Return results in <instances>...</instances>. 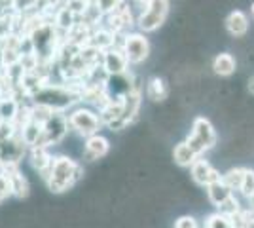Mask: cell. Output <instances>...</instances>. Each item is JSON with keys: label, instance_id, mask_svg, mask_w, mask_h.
Instances as JSON below:
<instances>
[{"label": "cell", "instance_id": "obj_1", "mask_svg": "<svg viewBox=\"0 0 254 228\" xmlns=\"http://www.w3.org/2000/svg\"><path fill=\"white\" fill-rule=\"evenodd\" d=\"M82 177H84V167L80 163L68 156H57L53 158L52 171L46 183L52 192H64L72 185H76Z\"/></svg>", "mask_w": 254, "mask_h": 228}, {"label": "cell", "instance_id": "obj_2", "mask_svg": "<svg viewBox=\"0 0 254 228\" xmlns=\"http://www.w3.org/2000/svg\"><path fill=\"white\" fill-rule=\"evenodd\" d=\"M68 116V128L74 130L78 135L82 137H91V135H97L103 122L99 118V114L93 112L91 109H85V107H80V109H74Z\"/></svg>", "mask_w": 254, "mask_h": 228}, {"label": "cell", "instance_id": "obj_3", "mask_svg": "<svg viewBox=\"0 0 254 228\" xmlns=\"http://www.w3.org/2000/svg\"><path fill=\"white\" fill-rule=\"evenodd\" d=\"M169 0H152L150 6L144 11H140V15L137 17V25L142 33H152L159 29L167 15H169Z\"/></svg>", "mask_w": 254, "mask_h": 228}, {"label": "cell", "instance_id": "obj_4", "mask_svg": "<svg viewBox=\"0 0 254 228\" xmlns=\"http://www.w3.org/2000/svg\"><path fill=\"white\" fill-rule=\"evenodd\" d=\"M122 52L126 54L129 65H140L148 59L150 55L148 38L142 33H127Z\"/></svg>", "mask_w": 254, "mask_h": 228}, {"label": "cell", "instance_id": "obj_5", "mask_svg": "<svg viewBox=\"0 0 254 228\" xmlns=\"http://www.w3.org/2000/svg\"><path fill=\"white\" fill-rule=\"evenodd\" d=\"M44 133H46L50 145H59L68 133V116L61 110H55V114L46 122Z\"/></svg>", "mask_w": 254, "mask_h": 228}, {"label": "cell", "instance_id": "obj_6", "mask_svg": "<svg viewBox=\"0 0 254 228\" xmlns=\"http://www.w3.org/2000/svg\"><path fill=\"white\" fill-rule=\"evenodd\" d=\"M191 135L197 137L199 143L207 151H211L212 147L218 141V135L214 131V126L211 124V120L205 118V116H195L191 122Z\"/></svg>", "mask_w": 254, "mask_h": 228}, {"label": "cell", "instance_id": "obj_7", "mask_svg": "<svg viewBox=\"0 0 254 228\" xmlns=\"http://www.w3.org/2000/svg\"><path fill=\"white\" fill-rule=\"evenodd\" d=\"M190 169H191V179L199 186H209L212 183H216V181H222V175L218 173L203 156L191 165Z\"/></svg>", "mask_w": 254, "mask_h": 228}, {"label": "cell", "instance_id": "obj_8", "mask_svg": "<svg viewBox=\"0 0 254 228\" xmlns=\"http://www.w3.org/2000/svg\"><path fill=\"white\" fill-rule=\"evenodd\" d=\"M103 67H105V71L110 76L124 75V73L129 71V61H127L126 54L122 50L110 48V50L103 52Z\"/></svg>", "mask_w": 254, "mask_h": 228}, {"label": "cell", "instance_id": "obj_9", "mask_svg": "<svg viewBox=\"0 0 254 228\" xmlns=\"http://www.w3.org/2000/svg\"><path fill=\"white\" fill-rule=\"evenodd\" d=\"M2 145V158L0 162H11V163H19V160L23 158V154L27 152V145L21 139V135H13L8 141L0 143Z\"/></svg>", "mask_w": 254, "mask_h": 228}, {"label": "cell", "instance_id": "obj_10", "mask_svg": "<svg viewBox=\"0 0 254 228\" xmlns=\"http://www.w3.org/2000/svg\"><path fill=\"white\" fill-rule=\"evenodd\" d=\"M29 160H31L32 167H34L38 173H42L44 179L50 177L53 158L50 156V152H48L46 147H32V149H29Z\"/></svg>", "mask_w": 254, "mask_h": 228}, {"label": "cell", "instance_id": "obj_11", "mask_svg": "<svg viewBox=\"0 0 254 228\" xmlns=\"http://www.w3.org/2000/svg\"><path fill=\"white\" fill-rule=\"evenodd\" d=\"M224 25H226V31L232 34L233 38H243L245 34L249 33V17L241 10L230 11Z\"/></svg>", "mask_w": 254, "mask_h": 228}, {"label": "cell", "instance_id": "obj_12", "mask_svg": "<svg viewBox=\"0 0 254 228\" xmlns=\"http://www.w3.org/2000/svg\"><path fill=\"white\" fill-rule=\"evenodd\" d=\"M110 151V143L106 137L103 135H91V137H87L85 139V149H84V154L87 160H99V158H103L106 156Z\"/></svg>", "mask_w": 254, "mask_h": 228}, {"label": "cell", "instance_id": "obj_13", "mask_svg": "<svg viewBox=\"0 0 254 228\" xmlns=\"http://www.w3.org/2000/svg\"><path fill=\"white\" fill-rule=\"evenodd\" d=\"M212 71L218 76H232L237 71V59L230 52H220L212 59Z\"/></svg>", "mask_w": 254, "mask_h": 228}, {"label": "cell", "instance_id": "obj_14", "mask_svg": "<svg viewBox=\"0 0 254 228\" xmlns=\"http://www.w3.org/2000/svg\"><path fill=\"white\" fill-rule=\"evenodd\" d=\"M138 110H140V89H135V91L127 93L126 97H124V116H122V122H124L126 128L137 118Z\"/></svg>", "mask_w": 254, "mask_h": 228}, {"label": "cell", "instance_id": "obj_15", "mask_svg": "<svg viewBox=\"0 0 254 228\" xmlns=\"http://www.w3.org/2000/svg\"><path fill=\"white\" fill-rule=\"evenodd\" d=\"M207 196H209L212 206L220 207L224 202H228V200L232 198L233 190L226 185L224 181H216V183H212V185L207 186Z\"/></svg>", "mask_w": 254, "mask_h": 228}, {"label": "cell", "instance_id": "obj_16", "mask_svg": "<svg viewBox=\"0 0 254 228\" xmlns=\"http://www.w3.org/2000/svg\"><path fill=\"white\" fill-rule=\"evenodd\" d=\"M167 95H169V87L165 84V80L159 78V76L150 78L148 84H146V97L154 103H161V101L167 99Z\"/></svg>", "mask_w": 254, "mask_h": 228}, {"label": "cell", "instance_id": "obj_17", "mask_svg": "<svg viewBox=\"0 0 254 228\" xmlns=\"http://www.w3.org/2000/svg\"><path fill=\"white\" fill-rule=\"evenodd\" d=\"M173 158H175V162L179 163L180 167H191L193 163L199 160V156L191 151L190 145H188L186 141L179 143V145L175 147V151H173Z\"/></svg>", "mask_w": 254, "mask_h": 228}, {"label": "cell", "instance_id": "obj_18", "mask_svg": "<svg viewBox=\"0 0 254 228\" xmlns=\"http://www.w3.org/2000/svg\"><path fill=\"white\" fill-rule=\"evenodd\" d=\"M76 23H78V17H76V13H72V11L68 10V6L64 4V6H61L59 10H57V13H55V29L57 31H63V33L68 34V31L74 27Z\"/></svg>", "mask_w": 254, "mask_h": 228}, {"label": "cell", "instance_id": "obj_19", "mask_svg": "<svg viewBox=\"0 0 254 228\" xmlns=\"http://www.w3.org/2000/svg\"><path fill=\"white\" fill-rule=\"evenodd\" d=\"M19 107H21V103L15 97H0V118H2V122L13 124V120L19 112Z\"/></svg>", "mask_w": 254, "mask_h": 228}, {"label": "cell", "instance_id": "obj_20", "mask_svg": "<svg viewBox=\"0 0 254 228\" xmlns=\"http://www.w3.org/2000/svg\"><path fill=\"white\" fill-rule=\"evenodd\" d=\"M42 133H44V126H40V124H38V122H34V120H31V122H29V124L19 131L21 139L25 141V145H27L29 149H32V147L38 143V139L42 137Z\"/></svg>", "mask_w": 254, "mask_h": 228}, {"label": "cell", "instance_id": "obj_21", "mask_svg": "<svg viewBox=\"0 0 254 228\" xmlns=\"http://www.w3.org/2000/svg\"><path fill=\"white\" fill-rule=\"evenodd\" d=\"M245 173H247L245 167H232L230 171H226V173L222 175V181L230 186L232 190H241L243 181H245Z\"/></svg>", "mask_w": 254, "mask_h": 228}, {"label": "cell", "instance_id": "obj_22", "mask_svg": "<svg viewBox=\"0 0 254 228\" xmlns=\"http://www.w3.org/2000/svg\"><path fill=\"white\" fill-rule=\"evenodd\" d=\"M31 114L34 122H38L40 126H46V122L55 114V110L52 107H48V105H42V103H32Z\"/></svg>", "mask_w": 254, "mask_h": 228}, {"label": "cell", "instance_id": "obj_23", "mask_svg": "<svg viewBox=\"0 0 254 228\" xmlns=\"http://www.w3.org/2000/svg\"><path fill=\"white\" fill-rule=\"evenodd\" d=\"M11 194L17 196V198H25V196H29V181H27V177H23V173L11 175Z\"/></svg>", "mask_w": 254, "mask_h": 228}, {"label": "cell", "instance_id": "obj_24", "mask_svg": "<svg viewBox=\"0 0 254 228\" xmlns=\"http://www.w3.org/2000/svg\"><path fill=\"white\" fill-rule=\"evenodd\" d=\"M205 228H232V223H230V217H228V215H222V213L218 211V213L209 215L207 223H205Z\"/></svg>", "mask_w": 254, "mask_h": 228}, {"label": "cell", "instance_id": "obj_25", "mask_svg": "<svg viewBox=\"0 0 254 228\" xmlns=\"http://www.w3.org/2000/svg\"><path fill=\"white\" fill-rule=\"evenodd\" d=\"M38 4L46 6V0H13V10L17 13H29L31 10L38 8Z\"/></svg>", "mask_w": 254, "mask_h": 228}, {"label": "cell", "instance_id": "obj_26", "mask_svg": "<svg viewBox=\"0 0 254 228\" xmlns=\"http://www.w3.org/2000/svg\"><path fill=\"white\" fill-rule=\"evenodd\" d=\"M239 192H241L247 200H254V169H247L243 186H241V190H239Z\"/></svg>", "mask_w": 254, "mask_h": 228}, {"label": "cell", "instance_id": "obj_27", "mask_svg": "<svg viewBox=\"0 0 254 228\" xmlns=\"http://www.w3.org/2000/svg\"><path fill=\"white\" fill-rule=\"evenodd\" d=\"M239 209H241V207H239V200H237L235 196H232L228 202H224L222 206L218 207V211H220L222 215H228V217H230V215H233V213H237Z\"/></svg>", "mask_w": 254, "mask_h": 228}, {"label": "cell", "instance_id": "obj_28", "mask_svg": "<svg viewBox=\"0 0 254 228\" xmlns=\"http://www.w3.org/2000/svg\"><path fill=\"white\" fill-rule=\"evenodd\" d=\"M19 131H17V128L11 124V122H2L0 124V143L8 141V139H11L13 135H17Z\"/></svg>", "mask_w": 254, "mask_h": 228}, {"label": "cell", "instance_id": "obj_29", "mask_svg": "<svg viewBox=\"0 0 254 228\" xmlns=\"http://www.w3.org/2000/svg\"><path fill=\"white\" fill-rule=\"evenodd\" d=\"M11 196V179L4 171H0V198H8Z\"/></svg>", "mask_w": 254, "mask_h": 228}, {"label": "cell", "instance_id": "obj_30", "mask_svg": "<svg viewBox=\"0 0 254 228\" xmlns=\"http://www.w3.org/2000/svg\"><path fill=\"white\" fill-rule=\"evenodd\" d=\"M124 4V0H99V8L103 13H112V11H116L120 6Z\"/></svg>", "mask_w": 254, "mask_h": 228}, {"label": "cell", "instance_id": "obj_31", "mask_svg": "<svg viewBox=\"0 0 254 228\" xmlns=\"http://www.w3.org/2000/svg\"><path fill=\"white\" fill-rule=\"evenodd\" d=\"M175 228H197V221L193 217H180L175 223Z\"/></svg>", "mask_w": 254, "mask_h": 228}, {"label": "cell", "instance_id": "obj_32", "mask_svg": "<svg viewBox=\"0 0 254 228\" xmlns=\"http://www.w3.org/2000/svg\"><path fill=\"white\" fill-rule=\"evenodd\" d=\"M133 2L137 4L138 8H142V11H144L150 6V2H152V0H133Z\"/></svg>", "mask_w": 254, "mask_h": 228}, {"label": "cell", "instance_id": "obj_33", "mask_svg": "<svg viewBox=\"0 0 254 228\" xmlns=\"http://www.w3.org/2000/svg\"><path fill=\"white\" fill-rule=\"evenodd\" d=\"M10 6V8H13V0H0V6Z\"/></svg>", "mask_w": 254, "mask_h": 228}, {"label": "cell", "instance_id": "obj_34", "mask_svg": "<svg viewBox=\"0 0 254 228\" xmlns=\"http://www.w3.org/2000/svg\"><path fill=\"white\" fill-rule=\"evenodd\" d=\"M249 91H251V93L254 95V76L251 78V80H249Z\"/></svg>", "mask_w": 254, "mask_h": 228}, {"label": "cell", "instance_id": "obj_35", "mask_svg": "<svg viewBox=\"0 0 254 228\" xmlns=\"http://www.w3.org/2000/svg\"><path fill=\"white\" fill-rule=\"evenodd\" d=\"M251 13H253V17H254V2L251 4Z\"/></svg>", "mask_w": 254, "mask_h": 228}, {"label": "cell", "instance_id": "obj_36", "mask_svg": "<svg viewBox=\"0 0 254 228\" xmlns=\"http://www.w3.org/2000/svg\"><path fill=\"white\" fill-rule=\"evenodd\" d=\"M0 158H2V145H0Z\"/></svg>", "mask_w": 254, "mask_h": 228}, {"label": "cell", "instance_id": "obj_37", "mask_svg": "<svg viewBox=\"0 0 254 228\" xmlns=\"http://www.w3.org/2000/svg\"><path fill=\"white\" fill-rule=\"evenodd\" d=\"M253 213H254V200H253Z\"/></svg>", "mask_w": 254, "mask_h": 228}]
</instances>
